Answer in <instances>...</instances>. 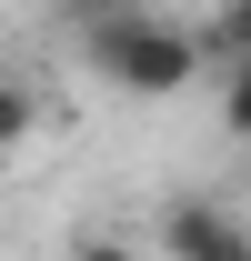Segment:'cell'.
Listing matches in <instances>:
<instances>
[{
	"instance_id": "5b68a950",
	"label": "cell",
	"mask_w": 251,
	"mask_h": 261,
	"mask_svg": "<svg viewBox=\"0 0 251 261\" xmlns=\"http://www.w3.org/2000/svg\"><path fill=\"white\" fill-rule=\"evenodd\" d=\"M221 130H231V141H251V61L221 70Z\"/></svg>"
},
{
	"instance_id": "277c9868",
	"label": "cell",
	"mask_w": 251,
	"mask_h": 261,
	"mask_svg": "<svg viewBox=\"0 0 251 261\" xmlns=\"http://www.w3.org/2000/svg\"><path fill=\"white\" fill-rule=\"evenodd\" d=\"M31 121H40L31 81H10V70H0V151H20V141H31Z\"/></svg>"
},
{
	"instance_id": "3957f363",
	"label": "cell",
	"mask_w": 251,
	"mask_h": 261,
	"mask_svg": "<svg viewBox=\"0 0 251 261\" xmlns=\"http://www.w3.org/2000/svg\"><path fill=\"white\" fill-rule=\"evenodd\" d=\"M191 40H201V61H251V0H221L211 31H191Z\"/></svg>"
},
{
	"instance_id": "52a82bcc",
	"label": "cell",
	"mask_w": 251,
	"mask_h": 261,
	"mask_svg": "<svg viewBox=\"0 0 251 261\" xmlns=\"http://www.w3.org/2000/svg\"><path fill=\"white\" fill-rule=\"evenodd\" d=\"M70 10H81V20H101V10H141V0H70Z\"/></svg>"
},
{
	"instance_id": "6da1fadb",
	"label": "cell",
	"mask_w": 251,
	"mask_h": 261,
	"mask_svg": "<svg viewBox=\"0 0 251 261\" xmlns=\"http://www.w3.org/2000/svg\"><path fill=\"white\" fill-rule=\"evenodd\" d=\"M81 61L121 100H171L201 81V40L181 20H151V10H101V20H81Z\"/></svg>"
},
{
	"instance_id": "8992f818",
	"label": "cell",
	"mask_w": 251,
	"mask_h": 261,
	"mask_svg": "<svg viewBox=\"0 0 251 261\" xmlns=\"http://www.w3.org/2000/svg\"><path fill=\"white\" fill-rule=\"evenodd\" d=\"M70 261H151V251H131V241H101V231H91V241H70Z\"/></svg>"
},
{
	"instance_id": "7a4b0ae2",
	"label": "cell",
	"mask_w": 251,
	"mask_h": 261,
	"mask_svg": "<svg viewBox=\"0 0 251 261\" xmlns=\"http://www.w3.org/2000/svg\"><path fill=\"white\" fill-rule=\"evenodd\" d=\"M161 261H251V221L211 191L161 201Z\"/></svg>"
}]
</instances>
